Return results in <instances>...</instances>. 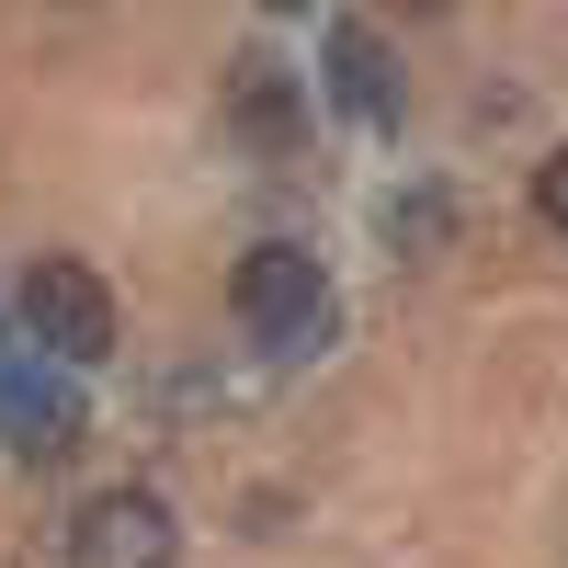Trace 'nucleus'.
<instances>
[{"mask_svg":"<svg viewBox=\"0 0 568 568\" xmlns=\"http://www.w3.org/2000/svg\"><path fill=\"white\" fill-rule=\"evenodd\" d=\"M240 318H251V342H262L273 364L318 353V342H329V273H318V251L262 240V251L240 262Z\"/></svg>","mask_w":568,"mask_h":568,"instance_id":"1","label":"nucleus"},{"mask_svg":"<svg viewBox=\"0 0 568 568\" xmlns=\"http://www.w3.org/2000/svg\"><path fill=\"white\" fill-rule=\"evenodd\" d=\"M23 329H34V364H58V375L103 364L114 353V284L91 262H34L23 273Z\"/></svg>","mask_w":568,"mask_h":568,"instance_id":"2","label":"nucleus"},{"mask_svg":"<svg viewBox=\"0 0 568 568\" xmlns=\"http://www.w3.org/2000/svg\"><path fill=\"white\" fill-rule=\"evenodd\" d=\"M171 557H182V524L160 489H91L69 524V568H171Z\"/></svg>","mask_w":568,"mask_h":568,"instance_id":"3","label":"nucleus"},{"mask_svg":"<svg viewBox=\"0 0 568 568\" xmlns=\"http://www.w3.org/2000/svg\"><path fill=\"white\" fill-rule=\"evenodd\" d=\"M0 444L12 455H34V466H58V455H80V387L58 364H0Z\"/></svg>","mask_w":568,"mask_h":568,"instance_id":"4","label":"nucleus"},{"mask_svg":"<svg viewBox=\"0 0 568 568\" xmlns=\"http://www.w3.org/2000/svg\"><path fill=\"white\" fill-rule=\"evenodd\" d=\"M329 103L364 125H398V58L375 23H329Z\"/></svg>","mask_w":568,"mask_h":568,"instance_id":"5","label":"nucleus"},{"mask_svg":"<svg viewBox=\"0 0 568 568\" xmlns=\"http://www.w3.org/2000/svg\"><path fill=\"white\" fill-rule=\"evenodd\" d=\"M535 205H546V227H568V149L535 171Z\"/></svg>","mask_w":568,"mask_h":568,"instance_id":"6","label":"nucleus"}]
</instances>
